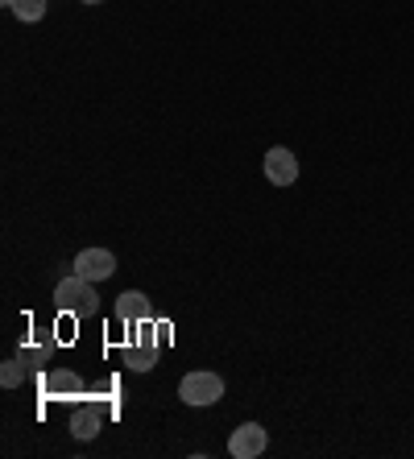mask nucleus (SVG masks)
<instances>
[{
	"label": "nucleus",
	"mask_w": 414,
	"mask_h": 459,
	"mask_svg": "<svg viewBox=\"0 0 414 459\" xmlns=\"http://www.w3.org/2000/svg\"><path fill=\"white\" fill-rule=\"evenodd\" d=\"M83 4H104V0H83Z\"/></svg>",
	"instance_id": "ddd939ff"
},
{
	"label": "nucleus",
	"mask_w": 414,
	"mask_h": 459,
	"mask_svg": "<svg viewBox=\"0 0 414 459\" xmlns=\"http://www.w3.org/2000/svg\"><path fill=\"white\" fill-rule=\"evenodd\" d=\"M42 394L46 397H83V377L75 368H46L42 373Z\"/></svg>",
	"instance_id": "0eeeda50"
},
{
	"label": "nucleus",
	"mask_w": 414,
	"mask_h": 459,
	"mask_svg": "<svg viewBox=\"0 0 414 459\" xmlns=\"http://www.w3.org/2000/svg\"><path fill=\"white\" fill-rule=\"evenodd\" d=\"M265 178L273 182V186H290V182L298 178V158L286 145H273L270 153H265Z\"/></svg>",
	"instance_id": "6e6552de"
},
{
	"label": "nucleus",
	"mask_w": 414,
	"mask_h": 459,
	"mask_svg": "<svg viewBox=\"0 0 414 459\" xmlns=\"http://www.w3.org/2000/svg\"><path fill=\"white\" fill-rule=\"evenodd\" d=\"M46 9H50V0H9V13L17 17V22H25V25L42 22Z\"/></svg>",
	"instance_id": "9b49d317"
},
{
	"label": "nucleus",
	"mask_w": 414,
	"mask_h": 459,
	"mask_svg": "<svg viewBox=\"0 0 414 459\" xmlns=\"http://www.w3.org/2000/svg\"><path fill=\"white\" fill-rule=\"evenodd\" d=\"M265 447H270V430H265L262 422H240L229 435L232 459H257V455H265Z\"/></svg>",
	"instance_id": "7ed1b4c3"
},
{
	"label": "nucleus",
	"mask_w": 414,
	"mask_h": 459,
	"mask_svg": "<svg viewBox=\"0 0 414 459\" xmlns=\"http://www.w3.org/2000/svg\"><path fill=\"white\" fill-rule=\"evenodd\" d=\"M75 273L88 281H108L112 273H116V256H112L108 248H83V253L75 256Z\"/></svg>",
	"instance_id": "39448f33"
},
{
	"label": "nucleus",
	"mask_w": 414,
	"mask_h": 459,
	"mask_svg": "<svg viewBox=\"0 0 414 459\" xmlns=\"http://www.w3.org/2000/svg\"><path fill=\"white\" fill-rule=\"evenodd\" d=\"M17 360H22L25 368H50V360H55V335L46 332V327H33L22 340V356H17Z\"/></svg>",
	"instance_id": "20e7f679"
},
{
	"label": "nucleus",
	"mask_w": 414,
	"mask_h": 459,
	"mask_svg": "<svg viewBox=\"0 0 414 459\" xmlns=\"http://www.w3.org/2000/svg\"><path fill=\"white\" fill-rule=\"evenodd\" d=\"M178 397H183L186 406H216L220 397H224V377L211 373V368H195V373H186L178 381Z\"/></svg>",
	"instance_id": "f03ea898"
},
{
	"label": "nucleus",
	"mask_w": 414,
	"mask_h": 459,
	"mask_svg": "<svg viewBox=\"0 0 414 459\" xmlns=\"http://www.w3.org/2000/svg\"><path fill=\"white\" fill-rule=\"evenodd\" d=\"M158 352H162V348H145V343H125V364H129L133 373H150L153 364H158Z\"/></svg>",
	"instance_id": "9d476101"
},
{
	"label": "nucleus",
	"mask_w": 414,
	"mask_h": 459,
	"mask_svg": "<svg viewBox=\"0 0 414 459\" xmlns=\"http://www.w3.org/2000/svg\"><path fill=\"white\" fill-rule=\"evenodd\" d=\"M66 427H71V435H75V438H83V443H88V438L99 435L104 414H99L96 406H75V414H71V422H66Z\"/></svg>",
	"instance_id": "1a4fd4ad"
},
{
	"label": "nucleus",
	"mask_w": 414,
	"mask_h": 459,
	"mask_svg": "<svg viewBox=\"0 0 414 459\" xmlns=\"http://www.w3.org/2000/svg\"><path fill=\"white\" fill-rule=\"evenodd\" d=\"M55 307L66 310V315H75V319H91L99 310V294H96V281L79 278V273H71V278H63L55 286Z\"/></svg>",
	"instance_id": "f257e3e1"
},
{
	"label": "nucleus",
	"mask_w": 414,
	"mask_h": 459,
	"mask_svg": "<svg viewBox=\"0 0 414 459\" xmlns=\"http://www.w3.org/2000/svg\"><path fill=\"white\" fill-rule=\"evenodd\" d=\"M22 381H25V364L22 360H4V364H0V385H4V389H17Z\"/></svg>",
	"instance_id": "f8f14e48"
},
{
	"label": "nucleus",
	"mask_w": 414,
	"mask_h": 459,
	"mask_svg": "<svg viewBox=\"0 0 414 459\" xmlns=\"http://www.w3.org/2000/svg\"><path fill=\"white\" fill-rule=\"evenodd\" d=\"M116 319L125 327H142V323L153 319V302L145 299L142 290H125V294H116Z\"/></svg>",
	"instance_id": "423d86ee"
}]
</instances>
